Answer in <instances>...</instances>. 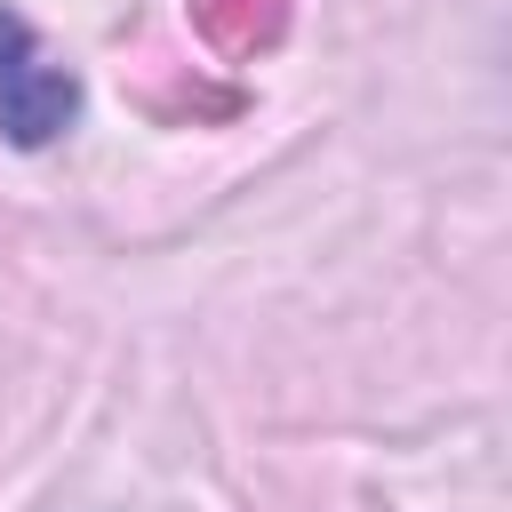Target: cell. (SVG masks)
Returning <instances> with one entry per match:
<instances>
[{"instance_id":"obj_1","label":"cell","mask_w":512,"mask_h":512,"mask_svg":"<svg viewBox=\"0 0 512 512\" xmlns=\"http://www.w3.org/2000/svg\"><path fill=\"white\" fill-rule=\"evenodd\" d=\"M72 112H80L72 64H56L16 8H0V136L8 144H48Z\"/></svg>"}]
</instances>
